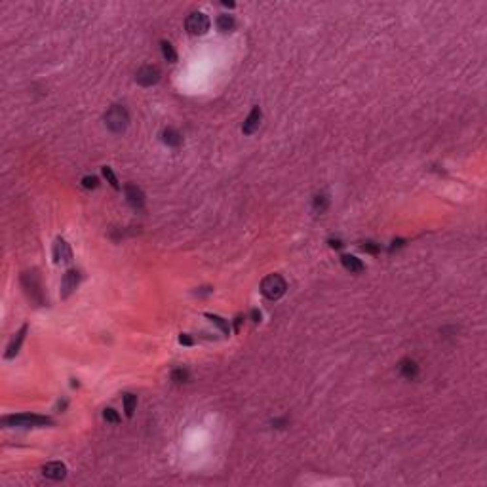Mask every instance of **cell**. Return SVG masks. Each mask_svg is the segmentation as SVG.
<instances>
[{"mask_svg": "<svg viewBox=\"0 0 487 487\" xmlns=\"http://www.w3.org/2000/svg\"><path fill=\"white\" fill-rule=\"evenodd\" d=\"M179 343H181V345H185V346H192V345H194V341L190 339L189 333H181V337H179Z\"/></svg>", "mask_w": 487, "mask_h": 487, "instance_id": "26", "label": "cell"}, {"mask_svg": "<svg viewBox=\"0 0 487 487\" xmlns=\"http://www.w3.org/2000/svg\"><path fill=\"white\" fill-rule=\"evenodd\" d=\"M242 322H244V318H242V316H238V318L234 320V331H236V333L240 331V326H242Z\"/></svg>", "mask_w": 487, "mask_h": 487, "instance_id": "29", "label": "cell"}, {"mask_svg": "<svg viewBox=\"0 0 487 487\" xmlns=\"http://www.w3.org/2000/svg\"><path fill=\"white\" fill-rule=\"evenodd\" d=\"M160 77H162V73H160V69H158L156 65H145V67H141V69L137 71L135 80H137V84H141V86H145V88H149V86H154V84H158Z\"/></svg>", "mask_w": 487, "mask_h": 487, "instance_id": "6", "label": "cell"}, {"mask_svg": "<svg viewBox=\"0 0 487 487\" xmlns=\"http://www.w3.org/2000/svg\"><path fill=\"white\" fill-rule=\"evenodd\" d=\"M105 124L112 133H122L126 131L128 124H129V116L128 110L122 105H112L107 112H105Z\"/></svg>", "mask_w": 487, "mask_h": 487, "instance_id": "3", "label": "cell"}, {"mask_svg": "<svg viewBox=\"0 0 487 487\" xmlns=\"http://www.w3.org/2000/svg\"><path fill=\"white\" fill-rule=\"evenodd\" d=\"M209 25H211V21H209V17L205 16L204 12H192L187 17V21H185V27H187L189 34H194V36L205 34V32L209 31Z\"/></svg>", "mask_w": 487, "mask_h": 487, "instance_id": "5", "label": "cell"}, {"mask_svg": "<svg viewBox=\"0 0 487 487\" xmlns=\"http://www.w3.org/2000/svg\"><path fill=\"white\" fill-rule=\"evenodd\" d=\"M328 205H330V200H328L326 194H318V196H314V211L324 213V211L328 209Z\"/></svg>", "mask_w": 487, "mask_h": 487, "instance_id": "21", "label": "cell"}, {"mask_svg": "<svg viewBox=\"0 0 487 487\" xmlns=\"http://www.w3.org/2000/svg\"><path fill=\"white\" fill-rule=\"evenodd\" d=\"M27 331H29V326L25 324V326H21V330L16 333V337L10 341V345H8V348H6V354H4V358H6V360H12V358H16L17 354H19V348H21L23 341H25Z\"/></svg>", "mask_w": 487, "mask_h": 487, "instance_id": "11", "label": "cell"}, {"mask_svg": "<svg viewBox=\"0 0 487 487\" xmlns=\"http://www.w3.org/2000/svg\"><path fill=\"white\" fill-rule=\"evenodd\" d=\"M330 246L331 248H335V250H339L343 244H341V240H330Z\"/></svg>", "mask_w": 487, "mask_h": 487, "instance_id": "30", "label": "cell"}, {"mask_svg": "<svg viewBox=\"0 0 487 487\" xmlns=\"http://www.w3.org/2000/svg\"><path fill=\"white\" fill-rule=\"evenodd\" d=\"M82 187L84 189H97L99 187V179L95 175H86V177H82Z\"/></svg>", "mask_w": 487, "mask_h": 487, "instance_id": "24", "label": "cell"}, {"mask_svg": "<svg viewBox=\"0 0 487 487\" xmlns=\"http://www.w3.org/2000/svg\"><path fill=\"white\" fill-rule=\"evenodd\" d=\"M398 369H400V373H402L406 379H409V381L419 375V365H417V361L411 360V358H404V360L400 361Z\"/></svg>", "mask_w": 487, "mask_h": 487, "instance_id": "13", "label": "cell"}, {"mask_svg": "<svg viewBox=\"0 0 487 487\" xmlns=\"http://www.w3.org/2000/svg\"><path fill=\"white\" fill-rule=\"evenodd\" d=\"M162 141L166 143L168 147L177 149V147H181V143H183V135H181L177 129L168 128V129H164V131H162Z\"/></svg>", "mask_w": 487, "mask_h": 487, "instance_id": "14", "label": "cell"}, {"mask_svg": "<svg viewBox=\"0 0 487 487\" xmlns=\"http://www.w3.org/2000/svg\"><path fill=\"white\" fill-rule=\"evenodd\" d=\"M103 419L107 421V423H112V424H118L120 423V415L114 411L112 408H107L103 409Z\"/></svg>", "mask_w": 487, "mask_h": 487, "instance_id": "23", "label": "cell"}, {"mask_svg": "<svg viewBox=\"0 0 487 487\" xmlns=\"http://www.w3.org/2000/svg\"><path fill=\"white\" fill-rule=\"evenodd\" d=\"M160 48H162V55H164V59H166L168 63H175V61H177V51L173 50V46L168 42V40H162V42H160Z\"/></svg>", "mask_w": 487, "mask_h": 487, "instance_id": "18", "label": "cell"}, {"mask_svg": "<svg viewBox=\"0 0 487 487\" xmlns=\"http://www.w3.org/2000/svg\"><path fill=\"white\" fill-rule=\"evenodd\" d=\"M135 406H137V396H135V394H126V396H124V413H126L128 419L133 417Z\"/></svg>", "mask_w": 487, "mask_h": 487, "instance_id": "19", "label": "cell"}, {"mask_svg": "<svg viewBox=\"0 0 487 487\" xmlns=\"http://www.w3.org/2000/svg\"><path fill=\"white\" fill-rule=\"evenodd\" d=\"M361 250L363 252H367V253H379L381 252V246L379 244H375V242H371V240H367V242H363V246H361Z\"/></svg>", "mask_w": 487, "mask_h": 487, "instance_id": "25", "label": "cell"}, {"mask_svg": "<svg viewBox=\"0 0 487 487\" xmlns=\"http://www.w3.org/2000/svg\"><path fill=\"white\" fill-rule=\"evenodd\" d=\"M103 175H105V179H107V183H109L110 187L114 190H120V183H118V179H116V175L114 172L110 170L109 166H103Z\"/></svg>", "mask_w": 487, "mask_h": 487, "instance_id": "20", "label": "cell"}, {"mask_svg": "<svg viewBox=\"0 0 487 487\" xmlns=\"http://www.w3.org/2000/svg\"><path fill=\"white\" fill-rule=\"evenodd\" d=\"M404 244H406V240H394V242H392V246H390V250H392V252H394L396 248H402Z\"/></svg>", "mask_w": 487, "mask_h": 487, "instance_id": "27", "label": "cell"}, {"mask_svg": "<svg viewBox=\"0 0 487 487\" xmlns=\"http://www.w3.org/2000/svg\"><path fill=\"white\" fill-rule=\"evenodd\" d=\"M172 381H173V383H177V384H181V383H187V381H189V371H187V369H183V367H179V369H173V371H172Z\"/></svg>", "mask_w": 487, "mask_h": 487, "instance_id": "22", "label": "cell"}, {"mask_svg": "<svg viewBox=\"0 0 487 487\" xmlns=\"http://www.w3.org/2000/svg\"><path fill=\"white\" fill-rule=\"evenodd\" d=\"M234 27H236V21L232 16H227V14H225V16L217 17V29H219L221 32L234 31Z\"/></svg>", "mask_w": 487, "mask_h": 487, "instance_id": "17", "label": "cell"}, {"mask_svg": "<svg viewBox=\"0 0 487 487\" xmlns=\"http://www.w3.org/2000/svg\"><path fill=\"white\" fill-rule=\"evenodd\" d=\"M21 285L27 293V297L31 303H34V307H42L46 305V297L42 291V283H40V276L36 270H27L21 274Z\"/></svg>", "mask_w": 487, "mask_h": 487, "instance_id": "1", "label": "cell"}, {"mask_svg": "<svg viewBox=\"0 0 487 487\" xmlns=\"http://www.w3.org/2000/svg\"><path fill=\"white\" fill-rule=\"evenodd\" d=\"M341 263H343V267L348 270V272H352V274H356V272H361L363 270V263H361L358 257H354V255H343L341 257Z\"/></svg>", "mask_w": 487, "mask_h": 487, "instance_id": "15", "label": "cell"}, {"mask_svg": "<svg viewBox=\"0 0 487 487\" xmlns=\"http://www.w3.org/2000/svg\"><path fill=\"white\" fill-rule=\"evenodd\" d=\"M287 283L280 274H268L267 278L261 282V293L268 299V301H278L285 293Z\"/></svg>", "mask_w": 487, "mask_h": 487, "instance_id": "4", "label": "cell"}, {"mask_svg": "<svg viewBox=\"0 0 487 487\" xmlns=\"http://www.w3.org/2000/svg\"><path fill=\"white\" fill-rule=\"evenodd\" d=\"M204 316L211 322V324H215V326L219 328L223 335H227V337L231 335V326H229V322H227L225 318H221V316H217V314H211V312H205Z\"/></svg>", "mask_w": 487, "mask_h": 487, "instance_id": "16", "label": "cell"}, {"mask_svg": "<svg viewBox=\"0 0 487 487\" xmlns=\"http://www.w3.org/2000/svg\"><path fill=\"white\" fill-rule=\"evenodd\" d=\"M252 320L253 322H261V312H259L257 308H253L252 310Z\"/></svg>", "mask_w": 487, "mask_h": 487, "instance_id": "28", "label": "cell"}, {"mask_svg": "<svg viewBox=\"0 0 487 487\" xmlns=\"http://www.w3.org/2000/svg\"><path fill=\"white\" fill-rule=\"evenodd\" d=\"M124 194H126V202L131 205L133 209H137V211L145 209V194H143V190L139 189V187H135V185H126Z\"/></svg>", "mask_w": 487, "mask_h": 487, "instance_id": "8", "label": "cell"}, {"mask_svg": "<svg viewBox=\"0 0 487 487\" xmlns=\"http://www.w3.org/2000/svg\"><path fill=\"white\" fill-rule=\"evenodd\" d=\"M80 282V272L78 270H67L61 280V297L67 299L77 287H78Z\"/></svg>", "mask_w": 487, "mask_h": 487, "instance_id": "10", "label": "cell"}, {"mask_svg": "<svg viewBox=\"0 0 487 487\" xmlns=\"http://www.w3.org/2000/svg\"><path fill=\"white\" fill-rule=\"evenodd\" d=\"M42 474L44 478L48 480H53V482H61L67 478V466L59 461H53V462H48L42 466Z\"/></svg>", "mask_w": 487, "mask_h": 487, "instance_id": "7", "label": "cell"}, {"mask_svg": "<svg viewBox=\"0 0 487 487\" xmlns=\"http://www.w3.org/2000/svg\"><path fill=\"white\" fill-rule=\"evenodd\" d=\"M53 261L55 263H71L73 261V250L63 238H57L53 244Z\"/></svg>", "mask_w": 487, "mask_h": 487, "instance_id": "9", "label": "cell"}, {"mask_svg": "<svg viewBox=\"0 0 487 487\" xmlns=\"http://www.w3.org/2000/svg\"><path fill=\"white\" fill-rule=\"evenodd\" d=\"M2 424L6 426H19V428H29V426H51L53 421L50 417L42 415H31V413H21V415H10L4 417Z\"/></svg>", "mask_w": 487, "mask_h": 487, "instance_id": "2", "label": "cell"}, {"mask_svg": "<svg viewBox=\"0 0 487 487\" xmlns=\"http://www.w3.org/2000/svg\"><path fill=\"white\" fill-rule=\"evenodd\" d=\"M261 118H263L261 109H259V107H253L252 112H250V116L246 118V122H244V126H242V133H244V135H252V133H255V131L259 129Z\"/></svg>", "mask_w": 487, "mask_h": 487, "instance_id": "12", "label": "cell"}]
</instances>
